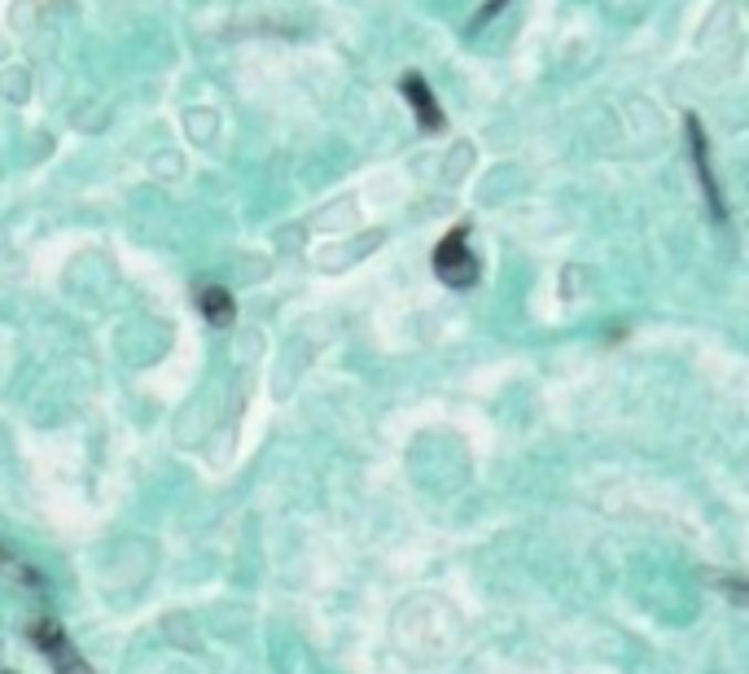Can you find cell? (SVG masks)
Listing matches in <instances>:
<instances>
[{"mask_svg":"<svg viewBox=\"0 0 749 674\" xmlns=\"http://www.w3.org/2000/svg\"><path fill=\"white\" fill-rule=\"evenodd\" d=\"M434 276L447 289H470L478 281V259L470 250V228L456 224L439 245H434Z\"/></svg>","mask_w":749,"mask_h":674,"instance_id":"6da1fadb","label":"cell"},{"mask_svg":"<svg viewBox=\"0 0 749 674\" xmlns=\"http://www.w3.org/2000/svg\"><path fill=\"white\" fill-rule=\"evenodd\" d=\"M31 640H35V649L49 657L53 674H93V666L84 662V653L75 649V640L62 631V622L35 618V622H31Z\"/></svg>","mask_w":749,"mask_h":674,"instance_id":"7a4b0ae2","label":"cell"},{"mask_svg":"<svg viewBox=\"0 0 749 674\" xmlns=\"http://www.w3.org/2000/svg\"><path fill=\"white\" fill-rule=\"evenodd\" d=\"M399 93H403V102L412 106L416 114V123H421V131H443V110H439V102H434V93H430V84L416 75V71H408L403 80H399Z\"/></svg>","mask_w":749,"mask_h":674,"instance_id":"3957f363","label":"cell"},{"mask_svg":"<svg viewBox=\"0 0 749 674\" xmlns=\"http://www.w3.org/2000/svg\"><path fill=\"white\" fill-rule=\"evenodd\" d=\"M688 140H693V162H697V176H701L706 202H710L715 220H728L724 198H719V185H715V171H710V145H706V131H701V118H697V114H688Z\"/></svg>","mask_w":749,"mask_h":674,"instance_id":"277c9868","label":"cell"},{"mask_svg":"<svg viewBox=\"0 0 749 674\" xmlns=\"http://www.w3.org/2000/svg\"><path fill=\"white\" fill-rule=\"evenodd\" d=\"M198 312H202L207 325H215V329H229V325L238 320V303H233V294H229L224 285H202V289H198Z\"/></svg>","mask_w":749,"mask_h":674,"instance_id":"5b68a950","label":"cell"},{"mask_svg":"<svg viewBox=\"0 0 749 674\" xmlns=\"http://www.w3.org/2000/svg\"><path fill=\"white\" fill-rule=\"evenodd\" d=\"M0 573H4V578H13V582H22V587H40V573H35L27 561L9 557L4 548H0Z\"/></svg>","mask_w":749,"mask_h":674,"instance_id":"8992f818","label":"cell"},{"mask_svg":"<svg viewBox=\"0 0 749 674\" xmlns=\"http://www.w3.org/2000/svg\"><path fill=\"white\" fill-rule=\"evenodd\" d=\"M508 0H483V9H478V18H474V27H483V22H492L499 9H504Z\"/></svg>","mask_w":749,"mask_h":674,"instance_id":"52a82bcc","label":"cell"}]
</instances>
